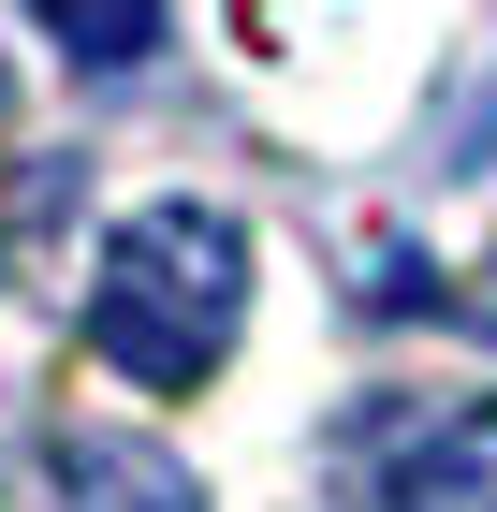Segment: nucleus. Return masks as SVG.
<instances>
[{"label":"nucleus","instance_id":"f257e3e1","mask_svg":"<svg viewBox=\"0 0 497 512\" xmlns=\"http://www.w3.org/2000/svg\"><path fill=\"white\" fill-rule=\"evenodd\" d=\"M234 337H249V220L205 191L132 205L88 264V352L132 395H205Z\"/></svg>","mask_w":497,"mask_h":512},{"label":"nucleus","instance_id":"39448f33","mask_svg":"<svg viewBox=\"0 0 497 512\" xmlns=\"http://www.w3.org/2000/svg\"><path fill=\"white\" fill-rule=\"evenodd\" d=\"M439 308H454V322H468V337H497V249H483V264H468V278H454V293H439Z\"/></svg>","mask_w":497,"mask_h":512},{"label":"nucleus","instance_id":"f03ea898","mask_svg":"<svg viewBox=\"0 0 497 512\" xmlns=\"http://www.w3.org/2000/svg\"><path fill=\"white\" fill-rule=\"evenodd\" d=\"M15 512H205L191 454H161L147 425H59L30 454V498Z\"/></svg>","mask_w":497,"mask_h":512},{"label":"nucleus","instance_id":"7ed1b4c3","mask_svg":"<svg viewBox=\"0 0 497 512\" xmlns=\"http://www.w3.org/2000/svg\"><path fill=\"white\" fill-rule=\"evenodd\" d=\"M395 512H497V395L410 439V469H395Z\"/></svg>","mask_w":497,"mask_h":512},{"label":"nucleus","instance_id":"20e7f679","mask_svg":"<svg viewBox=\"0 0 497 512\" xmlns=\"http://www.w3.org/2000/svg\"><path fill=\"white\" fill-rule=\"evenodd\" d=\"M44 30H59V59H88V74H132L161 44V0H44Z\"/></svg>","mask_w":497,"mask_h":512}]
</instances>
